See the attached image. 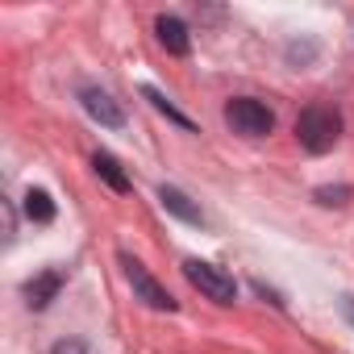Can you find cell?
Masks as SVG:
<instances>
[{"label":"cell","mask_w":354,"mask_h":354,"mask_svg":"<svg viewBox=\"0 0 354 354\" xmlns=\"http://www.w3.org/2000/svg\"><path fill=\"white\" fill-rule=\"evenodd\" d=\"M154 34H158V46L167 50V55H175V59H184L188 50H192V34H188V26L180 21V17H158L154 21Z\"/></svg>","instance_id":"8992f818"},{"label":"cell","mask_w":354,"mask_h":354,"mask_svg":"<svg viewBox=\"0 0 354 354\" xmlns=\"http://www.w3.org/2000/svg\"><path fill=\"white\" fill-rule=\"evenodd\" d=\"M21 292H26V304H30V308H46V304L63 292V271H42V275H34Z\"/></svg>","instance_id":"ba28073f"},{"label":"cell","mask_w":354,"mask_h":354,"mask_svg":"<svg viewBox=\"0 0 354 354\" xmlns=\"http://www.w3.org/2000/svg\"><path fill=\"white\" fill-rule=\"evenodd\" d=\"M121 267H125V279H129V288H133V296H138L142 304H150V308H158V313H175V296H171L133 254H121Z\"/></svg>","instance_id":"277c9868"},{"label":"cell","mask_w":354,"mask_h":354,"mask_svg":"<svg viewBox=\"0 0 354 354\" xmlns=\"http://www.w3.org/2000/svg\"><path fill=\"white\" fill-rule=\"evenodd\" d=\"M296 138H300V146H304L308 154H329V150L337 146V138H342V117H337V109H329V104H308V109L296 117Z\"/></svg>","instance_id":"6da1fadb"},{"label":"cell","mask_w":354,"mask_h":354,"mask_svg":"<svg viewBox=\"0 0 354 354\" xmlns=\"http://www.w3.org/2000/svg\"><path fill=\"white\" fill-rule=\"evenodd\" d=\"M142 96H146V100H150V104H154V109H158V113H162L167 121H175V125H184V129H196V125H192V117H184L180 109H175V104H171V100H167V96L158 92V88H150V84H146V88H142Z\"/></svg>","instance_id":"8fae6325"},{"label":"cell","mask_w":354,"mask_h":354,"mask_svg":"<svg viewBox=\"0 0 354 354\" xmlns=\"http://www.w3.org/2000/svg\"><path fill=\"white\" fill-rule=\"evenodd\" d=\"M225 125L234 133H242V138H267L275 129V113L254 96H234L225 104Z\"/></svg>","instance_id":"7a4b0ae2"},{"label":"cell","mask_w":354,"mask_h":354,"mask_svg":"<svg viewBox=\"0 0 354 354\" xmlns=\"http://www.w3.org/2000/svg\"><path fill=\"white\" fill-rule=\"evenodd\" d=\"M350 196H354V188H346V184H337V188H317V192H313V201L325 205V209H329V205H346Z\"/></svg>","instance_id":"7c38bea8"},{"label":"cell","mask_w":354,"mask_h":354,"mask_svg":"<svg viewBox=\"0 0 354 354\" xmlns=\"http://www.w3.org/2000/svg\"><path fill=\"white\" fill-rule=\"evenodd\" d=\"M80 100H84V109H88L92 121H100V125H109V129H121V125H125V113H121V104H117L109 92H100V88H84Z\"/></svg>","instance_id":"5b68a950"},{"label":"cell","mask_w":354,"mask_h":354,"mask_svg":"<svg viewBox=\"0 0 354 354\" xmlns=\"http://www.w3.org/2000/svg\"><path fill=\"white\" fill-rule=\"evenodd\" d=\"M50 354H92V350H88L80 337H63V342H55V346H50Z\"/></svg>","instance_id":"4fadbf2b"},{"label":"cell","mask_w":354,"mask_h":354,"mask_svg":"<svg viewBox=\"0 0 354 354\" xmlns=\"http://www.w3.org/2000/svg\"><path fill=\"white\" fill-rule=\"evenodd\" d=\"M158 201H162V209H167L171 217H180L184 225H205V213L192 205V196H188V192L171 188V184H162V188H158Z\"/></svg>","instance_id":"52a82bcc"},{"label":"cell","mask_w":354,"mask_h":354,"mask_svg":"<svg viewBox=\"0 0 354 354\" xmlns=\"http://www.w3.org/2000/svg\"><path fill=\"white\" fill-rule=\"evenodd\" d=\"M26 217H30L34 225H50V221H55V201H50V192L30 188V192H26Z\"/></svg>","instance_id":"30bf717a"},{"label":"cell","mask_w":354,"mask_h":354,"mask_svg":"<svg viewBox=\"0 0 354 354\" xmlns=\"http://www.w3.org/2000/svg\"><path fill=\"white\" fill-rule=\"evenodd\" d=\"M184 275H188V283H192L201 296H209L213 304H234V300H238V283H234V275L221 271L217 263L188 259V263H184Z\"/></svg>","instance_id":"3957f363"},{"label":"cell","mask_w":354,"mask_h":354,"mask_svg":"<svg viewBox=\"0 0 354 354\" xmlns=\"http://www.w3.org/2000/svg\"><path fill=\"white\" fill-rule=\"evenodd\" d=\"M92 167H96V175H100V180H104V184H109V188H113L117 196H125V192L133 188V184H129V175L121 171V162H117L113 154L96 150V154H92Z\"/></svg>","instance_id":"9c48e42d"}]
</instances>
